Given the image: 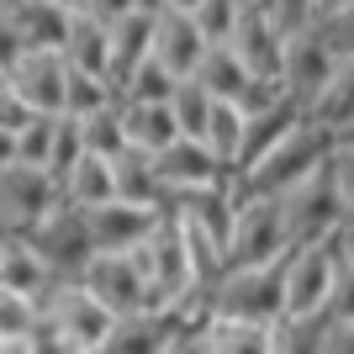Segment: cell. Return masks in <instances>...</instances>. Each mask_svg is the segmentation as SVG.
Returning a JSON list of instances; mask_svg holds the SVG:
<instances>
[{
    "label": "cell",
    "mask_w": 354,
    "mask_h": 354,
    "mask_svg": "<svg viewBox=\"0 0 354 354\" xmlns=\"http://www.w3.org/2000/svg\"><path fill=\"white\" fill-rule=\"evenodd\" d=\"M333 143H339V133L307 111L270 153H259L249 169H238L233 175V196L238 201H249V196H286L291 185H301V180L333 153Z\"/></svg>",
    "instance_id": "6da1fadb"
},
{
    "label": "cell",
    "mask_w": 354,
    "mask_h": 354,
    "mask_svg": "<svg viewBox=\"0 0 354 354\" xmlns=\"http://www.w3.org/2000/svg\"><path fill=\"white\" fill-rule=\"evenodd\" d=\"M212 317H243V323H281L286 317V259L275 265H227L207 286Z\"/></svg>",
    "instance_id": "7a4b0ae2"
},
{
    "label": "cell",
    "mask_w": 354,
    "mask_h": 354,
    "mask_svg": "<svg viewBox=\"0 0 354 354\" xmlns=\"http://www.w3.org/2000/svg\"><path fill=\"white\" fill-rule=\"evenodd\" d=\"M127 254H133L138 270H143L148 301H153V307H180V301H191V296L201 291L196 265H191V243H185V227H180L175 212H164L159 227Z\"/></svg>",
    "instance_id": "3957f363"
},
{
    "label": "cell",
    "mask_w": 354,
    "mask_h": 354,
    "mask_svg": "<svg viewBox=\"0 0 354 354\" xmlns=\"http://www.w3.org/2000/svg\"><path fill=\"white\" fill-rule=\"evenodd\" d=\"M43 317L53 323L64 349H106L111 328H117V312L106 307L85 281H59L53 296L43 301Z\"/></svg>",
    "instance_id": "277c9868"
},
{
    "label": "cell",
    "mask_w": 354,
    "mask_h": 354,
    "mask_svg": "<svg viewBox=\"0 0 354 354\" xmlns=\"http://www.w3.org/2000/svg\"><path fill=\"white\" fill-rule=\"evenodd\" d=\"M27 238H32V249L48 259V270H53L59 281H80L90 270V259L101 254L95 249V233H90V212L74 207V201H59Z\"/></svg>",
    "instance_id": "5b68a950"
},
{
    "label": "cell",
    "mask_w": 354,
    "mask_h": 354,
    "mask_svg": "<svg viewBox=\"0 0 354 354\" xmlns=\"http://www.w3.org/2000/svg\"><path fill=\"white\" fill-rule=\"evenodd\" d=\"M291 254V227H286L281 196H249L238 201V222L227 238V265H275Z\"/></svg>",
    "instance_id": "8992f818"
},
{
    "label": "cell",
    "mask_w": 354,
    "mask_h": 354,
    "mask_svg": "<svg viewBox=\"0 0 354 354\" xmlns=\"http://www.w3.org/2000/svg\"><path fill=\"white\" fill-rule=\"evenodd\" d=\"M281 201H286L291 249H301V243H328V238L339 233V222L349 217V212H344L339 185H333V169H328V159L317 164V169H312L301 185H291Z\"/></svg>",
    "instance_id": "52a82bcc"
},
{
    "label": "cell",
    "mask_w": 354,
    "mask_h": 354,
    "mask_svg": "<svg viewBox=\"0 0 354 354\" xmlns=\"http://www.w3.org/2000/svg\"><path fill=\"white\" fill-rule=\"evenodd\" d=\"M59 201H64V185L53 180V169L21 164V159L0 169V227H6V233L27 238Z\"/></svg>",
    "instance_id": "ba28073f"
},
{
    "label": "cell",
    "mask_w": 354,
    "mask_h": 354,
    "mask_svg": "<svg viewBox=\"0 0 354 354\" xmlns=\"http://www.w3.org/2000/svg\"><path fill=\"white\" fill-rule=\"evenodd\" d=\"M339 249L328 243H301L286 254V317H323L339 286Z\"/></svg>",
    "instance_id": "9c48e42d"
},
{
    "label": "cell",
    "mask_w": 354,
    "mask_h": 354,
    "mask_svg": "<svg viewBox=\"0 0 354 354\" xmlns=\"http://www.w3.org/2000/svg\"><path fill=\"white\" fill-rule=\"evenodd\" d=\"M339 53L328 48V37L317 27H301L286 37V69H281V85L291 90V95H301L312 111V101L323 95L328 85H333V74H339Z\"/></svg>",
    "instance_id": "30bf717a"
},
{
    "label": "cell",
    "mask_w": 354,
    "mask_h": 354,
    "mask_svg": "<svg viewBox=\"0 0 354 354\" xmlns=\"http://www.w3.org/2000/svg\"><path fill=\"white\" fill-rule=\"evenodd\" d=\"M153 164H159V175H164L169 191H201V185H227V180H233V169L217 159V148H212L207 138H185V133L169 148H159Z\"/></svg>",
    "instance_id": "8fae6325"
},
{
    "label": "cell",
    "mask_w": 354,
    "mask_h": 354,
    "mask_svg": "<svg viewBox=\"0 0 354 354\" xmlns=\"http://www.w3.org/2000/svg\"><path fill=\"white\" fill-rule=\"evenodd\" d=\"M80 281L101 296L117 317H133V312H148V307H153V301H148V281H143V270H138L133 254H95Z\"/></svg>",
    "instance_id": "7c38bea8"
},
{
    "label": "cell",
    "mask_w": 354,
    "mask_h": 354,
    "mask_svg": "<svg viewBox=\"0 0 354 354\" xmlns=\"http://www.w3.org/2000/svg\"><path fill=\"white\" fill-rule=\"evenodd\" d=\"M286 37H291V32H286L281 21L265 11V0H249V6H243V16H238V32L227 37V43L243 53V64H249L254 74L281 80V69H286Z\"/></svg>",
    "instance_id": "4fadbf2b"
},
{
    "label": "cell",
    "mask_w": 354,
    "mask_h": 354,
    "mask_svg": "<svg viewBox=\"0 0 354 354\" xmlns=\"http://www.w3.org/2000/svg\"><path fill=\"white\" fill-rule=\"evenodd\" d=\"M164 212L159 207H138V201H101V207H90V233H95V249L101 254H127L138 249L153 227H159Z\"/></svg>",
    "instance_id": "5bb4252c"
},
{
    "label": "cell",
    "mask_w": 354,
    "mask_h": 354,
    "mask_svg": "<svg viewBox=\"0 0 354 354\" xmlns=\"http://www.w3.org/2000/svg\"><path fill=\"white\" fill-rule=\"evenodd\" d=\"M11 85L27 95L37 111H64V95H69V59L59 48H27L11 69Z\"/></svg>",
    "instance_id": "9a60e30c"
},
{
    "label": "cell",
    "mask_w": 354,
    "mask_h": 354,
    "mask_svg": "<svg viewBox=\"0 0 354 354\" xmlns=\"http://www.w3.org/2000/svg\"><path fill=\"white\" fill-rule=\"evenodd\" d=\"M207 48H212V37L196 27L191 11H159V27H153V59H164L180 80H191V74L201 69Z\"/></svg>",
    "instance_id": "2e32d148"
},
{
    "label": "cell",
    "mask_w": 354,
    "mask_h": 354,
    "mask_svg": "<svg viewBox=\"0 0 354 354\" xmlns=\"http://www.w3.org/2000/svg\"><path fill=\"white\" fill-rule=\"evenodd\" d=\"M0 286H11V291L32 296L37 307H43L48 296H53V286H59V275L48 270V259L37 249H32V238H16L6 243V254H0Z\"/></svg>",
    "instance_id": "e0dca14e"
},
{
    "label": "cell",
    "mask_w": 354,
    "mask_h": 354,
    "mask_svg": "<svg viewBox=\"0 0 354 354\" xmlns=\"http://www.w3.org/2000/svg\"><path fill=\"white\" fill-rule=\"evenodd\" d=\"M153 27H159V16L138 11V6L111 21V85H117V90H122V80L153 53Z\"/></svg>",
    "instance_id": "ac0fdd59"
},
{
    "label": "cell",
    "mask_w": 354,
    "mask_h": 354,
    "mask_svg": "<svg viewBox=\"0 0 354 354\" xmlns=\"http://www.w3.org/2000/svg\"><path fill=\"white\" fill-rule=\"evenodd\" d=\"M111 169H117V196L122 201H138V207H159L169 201V185H164L159 164H153V153L148 148H122L117 159H111Z\"/></svg>",
    "instance_id": "d6986e66"
},
{
    "label": "cell",
    "mask_w": 354,
    "mask_h": 354,
    "mask_svg": "<svg viewBox=\"0 0 354 354\" xmlns=\"http://www.w3.org/2000/svg\"><path fill=\"white\" fill-rule=\"evenodd\" d=\"M64 59H69L74 69H90V74H106V80H111V21L95 16V11H74Z\"/></svg>",
    "instance_id": "ffe728a7"
},
{
    "label": "cell",
    "mask_w": 354,
    "mask_h": 354,
    "mask_svg": "<svg viewBox=\"0 0 354 354\" xmlns=\"http://www.w3.org/2000/svg\"><path fill=\"white\" fill-rule=\"evenodd\" d=\"M64 185V201H74V207H101V201H117V169H111V159L106 153H80L74 159V169L59 180Z\"/></svg>",
    "instance_id": "44dd1931"
},
{
    "label": "cell",
    "mask_w": 354,
    "mask_h": 354,
    "mask_svg": "<svg viewBox=\"0 0 354 354\" xmlns=\"http://www.w3.org/2000/svg\"><path fill=\"white\" fill-rule=\"evenodd\" d=\"M122 122H127V143L159 153L180 138V122H175V106L169 101H122Z\"/></svg>",
    "instance_id": "7402d4cb"
},
{
    "label": "cell",
    "mask_w": 354,
    "mask_h": 354,
    "mask_svg": "<svg viewBox=\"0 0 354 354\" xmlns=\"http://www.w3.org/2000/svg\"><path fill=\"white\" fill-rule=\"evenodd\" d=\"M16 27H21V37H27V48H59L69 43V27H74V11L69 6H59V0H21V6H11Z\"/></svg>",
    "instance_id": "603a6c76"
},
{
    "label": "cell",
    "mask_w": 354,
    "mask_h": 354,
    "mask_svg": "<svg viewBox=\"0 0 354 354\" xmlns=\"http://www.w3.org/2000/svg\"><path fill=\"white\" fill-rule=\"evenodd\" d=\"M243 133H249V111L227 95L212 101V122H207V143L217 148V159L238 175V153H243Z\"/></svg>",
    "instance_id": "cb8c5ba5"
},
{
    "label": "cell",
    "mask_w": 354,
    "mask_h": 354,
    "mask_svg": "<svg viewBox=\"0 0 354 354\" xmlns=\"http://www.w3.org/2000/svg\"><path fill=\"white\" fill-rule=\"evenodd\" d=\"M312 117L317 122H328L339 138H349L354 133V59L349 64H339V74H333V85L312 101Z\"/></svg>",
    "instance_id": "d4e9b609"
},
{
    "label": "cell",
    "mask_w": 354,
    "mask_h": 354,
    "mask_svg": "<svg viewBox=\"0 0 354 354\" xmlns=\"http://www.w3.org/2000/svg\"><path fill=\"white\" fill-rule=\"evenodd\" d=\"M37 317H43V307H37L32 296L11 291V286H0V354L27 349V333L37 328Z\"/></svg>",
    "instance_id": "484cf974"
},
{
    "label": "cell",
    "mask_w": 354,
    "mask_h": 354,
    "mask_svg": "<svg viewBox=\"0 0 354 354\" xmlns=\"http://www.w3.org/2000/svg\"><path fill=\"white\" fill-rule=\"evenodd\" d=\"M175 85H180V74L169 69L164 59H153V53H148V59L138 64L127 80H122L117 95H122V101H169V95H175Z\"/></svg>",
    "instance_id": "4316f807"
},
{
    "label": "cell",
    "mask_w": 354,
    "mask_h": 354,
    "mask_svg": "<svg viewBox=\"0 0 354 354\" xmlns=\"http://www.w3.org/2000/svg\"><path fill=\"white\" fill-rule=\"evenodd\" d=\"M212 101H217V95H212V90L201 85L196 74L175 85L169 106H175V122H180V133H185V138H207V122H212Z\"/></svg>",
    "instance_id": "83f0119b"
},
{
    "label": "cell",
    "mask_w": 354,
    "mask_h": 354,
    "mask_svg": "<svg viewBox=\"0 0 354 354\" xmlns=\"http://www.w3.org/2000/svg\"><path fill=\"white\" fill-rule=\"evenodd\" d=\"M80 133H85V148H90V153H106V159H117L122 148H127V122H122V101H111V106H101V111L80 117Z\"/></svg>",
    "instance_id": "f1b7e54d"
},
{
    "label": "cell",
    "mask_w": 354,
    "mask_h": 354,
    "mask_svg": "<svg viewBox=\"0 0 354 354\" xmlns=\"http://www.w3.org/2000/svg\"><path fill=\"white\" fill-rule=\"evenodd\" d=\"M111 101H122V95L106 74H90V69H74L69 64V95H64V111H69V117H90V111H101V106H111Z\"/></svg>",
    "instance_id": "f546056e"
},
{
    "label": "cell",
    "mask_w": 354,
    "mask_h": 354,
    "mask_svg": "<svg viewBox=\"0 0 354 354\" xmlns=\"http://www.w3.org/2000/svg\"><path fill=\"white\" fill-rule=\"evenodd\" d=\"M53 133H59V111H37V117L16 133V159L48 169V159H53Z\"/></svg>",
    "instance_id": "4dcf8cb0"
},
{
    "label": "cell",
    "mask_w": 354,
    "mask_h": 354,
    "mask_svg": "<svg viewBox=\"0 0 354 354\" xmlns=\"http://www.w3.org/2000/svg\"><path fill=\"white\" fill-rule=\"evenodd\" d=\"M243 6H249V0H201L191 16H196V27L207 32L212 43H227V37L238 32V16H243Z\"/></svg>",
    "instance_id": "1f68e13d"
},
{
    "label": "cell",
    "mask_w": 354,
    "mask_h": 354,
    "mask_svg": "<svg viewBox=\"0 0 354 354\" xmlns=\"http://www.w3.org/2000/svg\"><path fill=\"white\" fill-rule=\"evenodd\" d=\"M80 153H85V133H80V117H69V111H59V133H53V159H48V169H53V180H64V175H69Z\"/></svg>",
    "instance_id": "d6a6232c"
},
{
    "label": "cell",
    "mask_w": 354,
    "mask_h": 354,
    "mask_svg": "<svg viewBox=\"0 0 354 354\" xmlns=\"http://www.w3.org/2000/svg\"><path fill=\"white\" fill-rule=\"evenodd\" d=\"M312 27H317V32L328 37V48H333V53H339L344 64L354 59V0H349V6H339L333 16H317Z\"/></svg>",
    "instance_id": "836d02e7"
},
{
    "label": "cell",
    "mask_w": 354,
    "mask_h": 354,
    "mask_svg": "<svg viewBox=\"0 0 354 354\" xmlns=\"http://www.w3.org/2000/svg\"><path fill=\"white\" fill-rule=\"evenodd\" d=\"M328 169H333V185H339V196H344V212H354V138H339V143H333Z\"/></svg>",
    "instance_id": "e575fe53"
},
{
    "label": "cell",
    "mask_w": 354,
    "mask_h": 354,
    "mask_svg": "<svg viewBox=\"0 0 354 354\" xmlns=\"http://www.w3.org/2000/svg\"><path fill=\"white\" fill-rule=\"evenodd\" d=\"M265 11L281 21L286 32H301L317 21V0H265Z\"/></svg>",
    "instance_id": "d590c367"
},
{
    "label": "cell",
    "mask_w": 354,
    "mask_h": 354,
    "mask_svg": "<svg viewBox=\"0 0 354 354\" xmlns=\"http://www.w3.org/2000/svg\"><path fill=\"white\" fill-rule=\"evenodd\" d=\"M32 117H37V106H32V101H27V95H21L16 85H6V90H0V127L21 133V127H27Z\"/></svg>",
    "instance_id": "8d00e7d4"
},
{
    "label": "cell",
    "mask_w": 354,
    "mask_h": 354,
    "mask_svg": "<svg viewBox=\"0 0 354 354\" xmlns=\"http://www.w3.org/2000/svg\"><path fill=\"white\" fill-rule=\"evenodd\" d=\"M21 53H27V37H21V27H16V16L0 6V69L11 74Z\"/></svg>",
    "instance_id": "74e56055"
},
{
    "label": "cell",
    "mask_w": 354,
    "mask_h": 354,
    "mask_svg": "<svg viewBox=\"0 0 354 354\" xmlns=\"http://www.w3.org/2000/svg\"><path fill=\"white\" fill-rule=\"evenodd\" d=\"M328 317H339V323H354V270H339V286H333Z\"/></svg>",
    "instance_id": "f35d334b"
},
{
    "label": "cell",
    "mask_w": 354,
    "mask_h": 354,
    "mask_svg": "<svg viewBox=\"0 0 354 354\" xmlns=\"http://www.w3.org/2000/svg\"><path fill=\"white\" fill-rule=\"evenodd\" d=\"M333 249H339V265L354 270V212L339 222V233H333Z\"/></svg>",
    "instance_id": "ab89813d"
},
{
    "label": "cell",
    "mask_w": 354,
    "mask_h": 354,
    "mask_svg": "<svg viewBox=\"0 0 354 354\" xmlns=\"http://www.w3.org/2000/svg\"><path fill=\"white\" fill-rule=\"evenodd\" d=\"M6 164H16V133L11 127H0V169H6Z\"/></svg>",
    "instance_id": "60d3db41"
},
{
    "label": "cell",
    "mask_w": 354,
    "mask_h": 354,
    "mask_svg": "<svg viewBox=\"0 0 354 354\" xmlns=\"http://www.w3.org/2000/svg\"><path fill=\"white\" fill-rule=\"evenodd\" d=\"M201 0H164V11H196Z\"/></svg>",
    "instance_id": "b9f144b4"
},
{
    "label": "cell",
    "mask_w": 354,
    "mask_h": 354,
    "mask_svg": "<svg viewBox=\"0 0 354 354\" xmlns=\"http://www.w3.org/2000/svg\"><path fill=\"white\" fill-rule=\"evenodd\" d=\"M339 6H349V0H317V16H333Z\"/></svg>",
    "instance_id": "7bdbcfd3"
},
{
    "label": "cell",
    "mask_w": 354,
    "mask_h": 354,
    "mask_svg": "<svg viewBox=\"0 0 354 354\" xmlns=\"http://www.w3.org/2000/svg\"><path fill=\"white\" fill-rule=\"evenodd\" d=\"M59 6H69V11H85V0H59Z\"/></svg>",
    "instance_id": "ee69618b"
},
{
    "label": "cell",
    "mask_w": 354,
    "mask_h": 354,
    "mask_svg": "<svg viewBox=\"0 0 354 354\" xmlns=\"http://www.w3.org/2000/svg\"><path fill=\"white\" fill-rule=\"evenodd\" d=\"M6 243H11V233H6V227H0V254H6Z\"/></svg>",
    "instance_id": "f6af8a7d"
},
{
    "label": "cell",
    "mask_w": 354,
    "mask_h": 354,
    "mask_svg": "<svg viewBox=\"0 0 354 354\" xmlns=\"http://www.w3.org/2000/svg\"><path fill=\"white\" fill-rule=\"evenodd\" d=\"M6 85H11V74H6V69H0V90H6Z\"/></svg>",
    "instance_id": "bcb514c9"
},
{
    "label": "cell",
    "mask_w": 354,
    "mask_h": 354,
    "mask_svg": "<svg viewBox=\"0 0 354 354\" xmlns=\"http://www.w3.org/2000/svg\"><path fill=\"white\" fill-rule=\"evenodd\" d=\"M0 6H6V11H11V6H21V0H0Z\"/></svg>",
    "instance_id": "7dc6e473"
},
{
    "label": "cell",
    "mask_w": 354,
    "mask_h": 354,
    "mask_svg": "<svg viewBox=\"0 0 354 354\" xmlns=\"http://www.w3.org/2000/svg\"><path fill=\"white\" fill-rule=\"evenodd\" d=\"M349 138H354V133H349Z\"/></svg>",
    "instance_id": "c3c4849f"
}]
</instances>
